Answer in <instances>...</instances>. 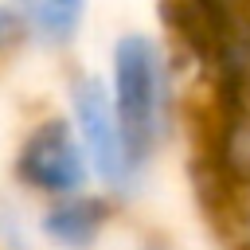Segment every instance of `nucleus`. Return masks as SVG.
<instances>
[{
    "mask_svg": "<svg viewBox=\"0 0 250 250\" xmlns=\"http://www.w3.org/2000/svg\"><path fill=\"white\" fill-rule=\"evenodd\" d=\"M98 70L129 148L148 172H156L180 129V74L172 47L148 27H125L109 39L105 62Z\"/></svg>",
    "mask_w": 250,
    "mask_h": 250,
    "instance_id": "f257e3e1",
    "label": "nucleus"
},
{
    "mask_svg": "<svg viewBox=\"0 0 250 250\" xmlns=\"http://www.w3.org/2000/svg\"><path fill=\"white\" fill-rule=\"evenodd\" d=\"M59 105L78 133V145H82L90 172H94V188L102 195H109L121 211L133 207L145 195L152 172L129 148V137L117 121V109L109 102L102 70L98 66H70L62 78V90H59Z\"/></svg>",
    "mask_w": 250,
    "mask_h": 250,
    "instance_id": "f03ea898",
    "label": "nucleus"
},
{
    "mask_svg": "<svg viewBox=\"0 0 250 250\" xmlns=\"http://www.w3.org/2000/svg\"><path fill=\"white\" fill-rule=\"evenodd\" d=\"M8 184L16 195H23L35 207L94 188L90 160L62 105H47L23 121L8 156Z\"/></svg>",
    "mask_w": 250,
    "mask_h": 250,
    "instance_id": "7ed1b4c3",
    "label": "nucleus"
},
{
    "mask_svg": "<svg viewBox=\"0 0 250 250\" xmlns=\"http://www.w3.org/2000/svg\"><path fill=\"white\" fill-rule=\"evenodd\" d=\"M117 219H121V207L98 188L35 207V230L43 250H102Z\"/></svg>",
    "mask_w": 250,
    "mask_h": 250,
    "instance_id": "20e7f679",
    "label": "nucleus"
},
{
    "mask_svg": "<svg viewBox=\"0 0 250 250\" xmlns=\"http://www.w3.org/2000/svg\"><path fill=\"white\" fill-rule=\"evenodd\" d=\"M4 8L16 16L27 55L66 59L90 27L94 0H4Z\"/></svg>",
    "mask_w": 250,
    "mask_h": 250,
    "instance_id": "39448f33",
    "label": "nucleus"
},
{
    "mask_svg": "<svg viewBox=\"0 0 250 250\" xmlns=\"http://www.w3.org/2000/svg\"><path fill=\"white\" fill-rule=\"evenodd\" d=\"M0 250H43L35 230V203L12 188L0 191Z\"/></svg>",
    "mask_w": 250,
    "mask_h": 250,
    "instance_id": "423d86ee",
    "label": "nucleus"
},
{
    "mask_svg": "<svg viewBox=\"0 0 250 250\" xmlns=\"http://www.w3.org/2000/svg\"><path fill=\"white\" fill-rule=\"evenodd\" d=\"M20 55H27V43H23V31H20V23H16V16L4 8V0H0V70L8 66V62H16Z\"/></svg>",
    "mask_w": 250,
    "mask_h": 250,
    "instance_id": "0eeeda50",
    "label": "nucleus"
},
{
    "mask_svg": "<svg viewBox=\"0 0 250 250\" xmlns=\"http://www.w3.org/2000/svg\"><path fill=\"white\" fill-rule=\"evenodd\" d=\"M129 250H180V242L172 234H164V230H145Z\"/></svg>",
    "mask_w": 250,
    "mask_h": 250,
    "instance_id": "6e6552de",
    "label": "nucleus"
}]
</instances>
